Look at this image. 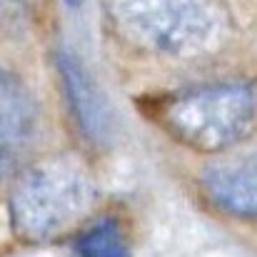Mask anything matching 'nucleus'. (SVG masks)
Returning <instances> with one entry per match:
<instances>
[{
	"label": "nucleus",
	"mask_w": 257,
	"mask_h": 257,
	"mask_svg": "<svg viewBox=\"0 0 257 257\" xmlns=\"http://www.w3.org/2000/svg\"><path fill=\"white\" fill-rule=\"evenodd\" d=\"M202 185L220 210L237 217H257V155L215 160L205 168Z\"/></svg>",
	"instance_id": "39448f33"
},
{
	"label": "nucleus",
	"mask_w": 257,
	"mask_h": 257,
	"mask_svg": "<svg viewBox=\"0 0 257 257\" xmlns=\"http://www.w3.org/2000/svg\"><path fill=\"white\" fill-rule=\"evenodd\" d=\"M38 105L15 75L0 70V177L23 165L38 143Z\"/></svg>",
	"instance_id": "20e7f679"
},
{
	"label": "nucleus",
	"mask_w": 257,
	"mask_h": 257,
	"mask_svg": "<svg viewBox=\"0 0 257 257\" xmlns=\"http://www.w3.org/2000/svg\"><path fill=\"white\" fill-rule=\"evenodd\" d=\"M65 3H70V5H78V3H80V0H65Z\"/></svg>",
	"instance_id": "6e6552de"
},
{
	"label": "nucleus",
	"mask_w": 257,
	"mask_h": 257,
	"mask_svg": "<svg viewBox=\"0 0 257 257\" xmlns=\"http://www.w3.org/2000/svg\"><path fill=\"white\" fill-rule=\"evenodd\" d=\"M95 200L85 165L50 158L20 175L10 195V220L25 240H50L78 222Z\"/></svg>",
	"instance_id": "f03ea898"
},
{
	"label": "nucleus",
	"mask_w": 257,
	"mask_h": 257,
	"mask_svg": "<svg viewBox=\"0 0 257 257\" xmlns=\"http://www.w3.org/2000/svg\"><path fill=\"white\" fill-rule=\"evenodd\" d=\"M60 73H63L68 97L78 112L83 130L90 133V138H100L107 130V115H105V102H102L95 83L87 78L80 60L68 55V53L60 55Z\"/></svg>",
	"instance_id": "423d86ee"
},
{
	"label": "nucleus",
	"mask_w": 257,
	"mask_h": 257,
	"mask_svg": "<svg viewBox=\"0 0 257 257\" xmlns=\"http://www.w3.org/2000/svg\"><path fill=\"white\" fill-rule=\"evenodd\" d=\"M110 13L133 43L172 58L212 50L227 20L222 0H110Z\"/></svg>",
	"instance_id": "f257e3e1"
},
{
	"label": "nucleus",
	"mask_w": 257,
	"mask_h": 257,
	"mask_svg": "<svg viewBox=\"0 0 257 257\" xmlns=\"http://www.w3.org/2000/svg\"><path fill=\"white\" fill-rule=\"evenodd\" d=\"M78 257H130L122 232L115 222H100L78 240L75 245Z\"/></svg>",
	"instance_id": "0eeeda50"
},
{
	"label": "nucleus",
	"mask_w": 257,
	"mask_h": 257,
	"mask_svg": "<svg viewBox=\"0 0 257 257\" xmlns=\"http://www.w3.org/2000/svg\"><path fill=\"white\" fill-rule=\"evenodd\" d=\"M257 120V95L247 85H207L172 95L160 107V122L180 143L220 153L250 133Z\"/></svg>",
	"instance_id": "7ed1b4c3"
}]
</instances>
